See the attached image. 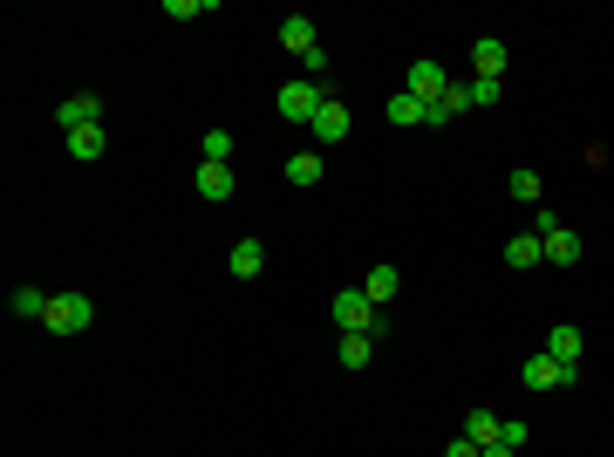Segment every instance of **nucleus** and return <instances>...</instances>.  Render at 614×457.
Masks as SVG:
<instances>
[{
  "mask_svg": "<svg viewBox=\"0 0 614 457\" xmlns=\"http://www.w3.org/2000/svg\"><path fill=\"white\" fill-rule=\"evenodd\" d=\"M198 164H232V130H205L198 137Z\"/></svg>",
  "mask_w": 614,
  "mask_h": 457,
  "instance_id": "19",
  "label": "nucleus"
},
{
  "mask_svg": "<svg viewBox=\"0 0 614 457\" xmlns=\"http://www.w3.org/2000/svg\"><path fill=\"white\" fill-rule=\"evenodd\" d=\"M539 260H546V246H539V232H519V239H505V267H512V273L539 267Z\"/></svg>",
  "mask_w": 614,
  "mask_h": 457,
  "instance_id": "11",
  "label": "nucleus"
},
{
  "mask_svg": "<svg viewBox=\"0 0 614 457\" xmlns=\"http://www.w3.org/2000/svg\"><path fill=\"white\" fill-rule=\"evenodd\" d=\"M396 287H403V280H396V267H389V260H383V267H369V280H362V294H369L376 307L396 301Z\"/></svg>",
  "mask_w": 614,
  "mask_h": 457,
  "instance_id": "17",
  "label": "nucleus"
},
{
  "mask_svg": "<svg viewBox=\"0 0 614 457\" xmlns=\"http://www.w3.org/2000/svg\"><path fill=\"white\" fill-rule=\"evenodd\" d=\"M287 185H321V151L287 157Z\"/></svg>",
  "mask_w": 614,
  "mask_h": 457,
  "instance_id": "20",
  "label": "nucleus"
},
{
  "mask_svg": "<svg viewBox=\"0 0 614 457\" xmlns=\"http://www.w3.org/2000/svg\"><path fill=\"white\" fill-rule=\"evenodd\" d=\"M348 130H355V116H348V103H335V96L314 110V123H307V137H314V144H342Z\"/></svg>",
  "mask_w": 614,
  "mask_h": 457,
  "instance_id": "5",
  "label": "nucleus"
},
{
  "mask_svg": "<svg viewBox=\"0 0 614 457\" xmlns=\"http://www.w3.org/2000/svg\"><path fill=\"white\" fill-rule=\"evenodd\" d=\"M519 382H526L533 396H546V389H574V369H567V362H553V355L539 348V355H526V369H519Z\"/></svg>",
  "mask_w": 614,
  "mask_h": 457,
  "instance_id": "4",
  "label": "nucleus"
},
{
  "mask_svg": "<svg viewBox=\"0 0 614 457\" xmlns=\"http://www.w3.org/2000/svg\"><path fill=\"white\" fill-rule=\"evenodd\" d=\"M328 103V82H307V76H294V82H280V96H273V110L287 116V123H314V110Z\"/></svg>",
  "mask_w": 614,
  "mask_h": 457,
  "instance_id": "2",
  "label": "nucleus"
},
{
  "mask_svg": "<svg viewBox=\"0 0 614 457\" xmlns=\"http://www.w3.org/2000/svg\"><path fill=\"white\" fill-rule=\"evenodd\" d=\"M301 69H307V82H321V76H328V48H307Z\"/></svg>",
  "mask_w": 614,
  "mask_h": 457,
  "instance_id": "26",
  "label": "nucleus"
},
{
  "mask_svg": "<svg viewBox=\"0 0 614 457\" xmlns=\"http://www.w3.org/2000/svg\"><path fill=\"white\" fill-rule=\"evenodd\" d=\"M48 301H55V294H41V287H14V294H7V307H14L21 321H41V314H48Z\"/></svg>",
  "mask_w": 614,
  "mask_h": 457,
  "instance_id": "18",
  "label": "nucleus"
},
{
  "mask_svg": "<svg viewBox=\"0 0 614 457\" xmlns=\"http://www.w3.org/2000/svg\"><path fill=\"white\" fill-rule=\"evenodd\" d=\"M471 69H478L485 82H499V76H505V41H492V35H485L478 48H471Z\"/></svg>",
  "mask_w": 614,
  "mask_h": 457,
  "instance_id": "15",
  "label": "nucleus"
},
{
  "mask_svg": "<svg viewBox=\"0 0 614 457\" xmlns=\"http://www.w3.org/2000/svg\"><path fill=\"white\" fill-rule=\"evenodd\" d=\"M505 191H512V198H526V205H533V198H539V191H546V185H539V171H512V178H505Z\"/></svg>",
  "mask_w": 614,
  "mask_h": 457,
  "instance_id": "24",
  "label": "nucleus"
},
{
  "mask_svg": "<svg viewBox=\"0 0 614 457\" xmlns=\"http://www.w3.org/2000/svg\"><path fill=\"white\" fill-rule=\"evenodd\" d=\"M485 457H512V444H505V437H499V444H492V451H485Z\"/></svg>",
  "mask_w": 614,
  "mask_h": 457,
  "instance_id": "28",
  "label": "nucleus"
},
{
  "mask_svg": "<svg viewBox=\"0 0 614 457\" xmlns=\"http://www.w3.org/2000/svg\"><path fill=\"white\" fill-rule=\"evenodd\" d=\"M198 198H232V164H198Z\"/></svg>",
  "mask_w": 614,
  "mask_h": 457,
  "instance_id": "16",
  "label": "nucleus"
},
{
  "mask_svg": "<svg viewBox=\"0 0 614 457\" xmlns=\"http://www.w3.org/2000/svg\"><path fill=\"white\" fill-rule=\"evenodd\" d=\"M539 246H546V267H574V260H580V239H574L567 226L539 232Z\"/></svg>",
  "mask_w": 614,
  "mask_h": 457,
  "instance_id": "10",
  "label": "nucleus"
},
{
  "mask_svg": "<svg viewBox=\"0 0 614 457\" xmlns=\"http://www.w3.org/2000/svg\"><path fill=\"white\" fill-rule=\"evenodd\" d=\"M328 314H335V328H342V335H383V307L369 301L362 287H342Z\"/></svg>",
  "mask_w": 614,
  "mask_h": 457,
  "instance_id": "1",
  "label": "nucleus"
},
{
  "mask_svg": "<svg viewBox=\"0 0 614 457\" xmlns=\"http://www.w3.org/2000/svg\"><path fill=\"white\" fill-rule=\"evenodd\" d=\"M376 355V335H342V369H369Z\"/></svg>",
  "mask_w": 614,
  "mask_h": 457,
  "instance_id": "22",
  "label": "nucleus"
},
{
  "mask_svg": "<svg viewBox=\"0 0 614 457\" xmlns=\"http://www.w3.org/2000/svg\"><path fill=\"white\" fill-rule=\"evenodd\" d=\"M444 457H485V451H478L471 437H451V451H444Z\"/></svg>",
  "mask_w": 614,
  "mask_h": 457,
  "instance_id": "27",
  "label": "nucleus"
},
{
  "mask_svg": "<svg viewBox=\"0 0 614 457\" xmlns=\"http://www.w3.org/2000/svg\"><path fill=\"white\" fill-rule=\"evenodd\" d=\"M464 103H471V110H492V103H499V82L471 76V82H464Z\"/></svg>",
  "mask_w": 614,
  "mask_h": 457,
  "instance_id": "23",
  "label": "nucleus"
},
{
  "mask_svg": "<svg viewBox=\"0 0 614 457\" xmlns=\"http://www.w3.org/2000/svg\"><path fill=\"white\" fill-rule=\"evenodd\" d=\"M69 157H76V164H96V157H103V123H96V130H76V137H69Z\"/></svg>",
  "mask_w": 614,
  "mask_h": 457,
  "instance_id": "21",
  "label": "nucleus"
},
{
  "mask_svg": "<svg viewBox=\"0 0 614 457\" xmlns=\"http://www.w3.org/2000/svg\"><path fill=\"white\" fill-rule=\"evenodd\" d=\"M267 273V246L260 239H232V280H260Z\"/></svg>",
  "mask_w": 614,
  "mask_h": 457,
  "instance_id": "8",
  "label": "nucleus"
},
{
  "mask_svg": "<svg viewBox=\"0 0 614 457\" xmlns=\"http://www.w3.org/2000/svg\"><path fill=\"white\" fill-rule=\"evenodd\" d=\"M55 123H62L69 137H76V130H96V123H103V96H62V103H55Z\"/></svg>",
  "mask_w": 614,
  "mask_h": 457,
  "instance_id": "6",
  "label": "nucleus"
},
{
  "mask_svg": "<svg viewBox=\"0 0 614 457\" xmlns=\"http://www.w3.org/2000/svg\"><path fill=\"white\" fill-rule=\"evenodd\" d=\"M464 437H471L478 451H492V444L505 437V417H492V410H471V417H464Z\"/></svg>",
  "mask_w": 614,
  "mask_h": 457,
  "instance_id": "12",
  "label": "nucleus"
},
{
  "mask_svg": "<svg viewBox=\"0 0 614 457\" xmlns=\"http://www.w3.org/2000/svg\"><path fill=\"white\" fill-rule=\"evenodd\" d=\"M403 89H410L417 103H437V96L451 89V76H444V62H430V55H423V62H410V76H403Z\"/></svg>",
  "mask_w": 614,
  "mask_h": 457,
  "instance_id": "7",
  "label": "nucleus"
},
{
  "mask_svg": "<svg viewBox=\"0 0 614 457\" xmlns=\"http://www.w3.org/2000/svg\"><path fill=\"white\" fill-rule=\"evenodd\" d=\"M212 7H219V0H164L171 21H192V14H212Z\"/></svg>",
  "mask_w": 614,
  "mask_h": 457,
  "instance_id": "25",
  "label": "nucleus"
},
{
  "mask_svg": "<svg viewBox=\"0 0 614 457\" xmlns=\"http://www.w3.org/2000/svg\"><path fill=\"white\" fill-rule=\"evenodd\" d=\"M383 116H389V130H423V103H417V96H410V89H396Z\"/></svg>",
  "mask_w": 614,
  "mask_h": 457,
  "instance_id": "13",
  "label": "nucleus"
},
{
  "mask_svg": "<svg viewBox=\"0 0 614 457\" xmlns=\"http://www.w3.org/2000/svg\"><path fill=\"white\" fill-rule=\"evenodd\" d=\"M280 48H287V55L321 48V41H314V21H307V14H287V21H280Z\"/></svg>",
  "mask_w": 614,
  "mask_h": 457,
  "instance_id": "14",
  "label": "nucleus"
},
{
  "mask_svg": "<svg viewBox=\"0 0 614 457\" xmlns=\"http://www.w3.org/2000/svg\"><path fill=\"white\" fill-rule=\"evenodd\" d=\"M89 321H96L89 294H55V301H48V314H41V328H48V335H82Z\"/></svg>",
  "mask_w": 614,
  "mask_h": 457,
  "instance_id": "3",
  "label": "nucleus"
},
{
  "mask_svg": "<svg viewBox=\"0 0 614 457\" xmlns=\"http://www.w3.org/2000/svg\"><path fill=\"white\" fill-rule=\"evenodd\" d=\"M580 348H587V335H580L574 321H560V328L546 335V355H553V362H567V369H574V362H580Z\"/></svg>",
  "mask_w": 614,
  "mask_h": 457,
  "instance_id": "9",
  "label": "nucleus"
}]
</instances>
